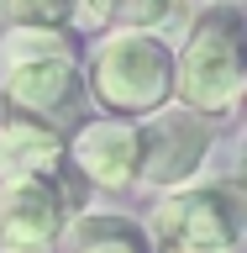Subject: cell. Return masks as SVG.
Masks as SVG:
<instances>
[{"instance_id": "cell-6", "label": "cell", "mask_w": 247, "mask_h": 253, "mask_svg": "<svg viewBox=\"0 0 247 253\" xmlns=\"http://www.w3.org/2000/svg\"><path fill=\"white\" fill-rule=\"evenodd\" d=\"M69 211L47 179H5L0 185V253H58Z\"/></svg>"}, {"instance_id": "cell-4", "label": "cell", "mask_w": 247, "mask_h": 253, "mask_svg": "<svg viewBox=\"0 0 247 253\" xmlns=\"http://www.w3.org/2000/svg\"><path fill=\"white\" fill-rule=\"evenodd\" d=\"M216 148V122L184 106H163L137 122V185L153 195L205 179V158Z\"/></svg>"}, {"instance_id": "cell-2", "label": "cell", "mask_w": 247, "mask_h": 253, "mask_svg": "<svg viewBox=\"0 0 247 253\" xmlns=\"http://www.w3.org/2000/svg\"><path fill=\"white\" fill-rule=\"evenodd\" d=\"M79 69L100 116L142 122L174 106V42H163V32H106Z\"/></svg>"}, {"instance_id": "cell-3", "label": "cell", "mask_w": 247, "mask_h": 253, "mask_svg": "<svg viewBox=\"0 0 247 253\" xmlns=\"http://www.w3.org/2000/svg\"><path fill=\"white\" fill-rule=\"evenodd\" d=\"M142 232L153 253H232L242 243V190L226 179L163 190L147 206Z\"/></svg>"}, {"instance_id": "cell-13", "label": "cell", "mask_w": 247, "mask_h": 253, "mask_svg": "<svg viewBox=\"0 0 247 253\" xmlns=\"http://www.w3.org/2000/svg\"><path fill=\"white\" fill-rule=\"evenodd\" d=\"M232 5H242V0H232Z\"/></svg>"}, {"instance_id": "cell-12", "label": "cell", "mask_w": 247, "mask_h": 253, "mask_svg": "<svg viewBox=\"0 0 247 253\" xmlns=\"http://www.w3.org/2000/svg\"><path fill=\"white\" fill-rule=\"evenodd\" d=\"M11 27H69L79 0H0Z\"/></svg>"}, {"instance_id": "cell-10", "label": "cell", "mask_w": 247, "mask_h": 253, "mask_svg": "<svg viewBox=\"0 0 247 253\" xmlns=\"http://www.w3.org/2000/svg\"><path fill=\"white\" fill-rule=\"evenodd\" d=\"M53 53H74L69 27H5V37H0V69L27 58H53Z\"/></svg>"}, {"instance_id": "cell-9", "label": "cell", "mask_w": 247, "mask_h": 253, "mask_svg": "<svg viewBox=\"0 0 247 253\" xmlns=\"http://www.w3.org/2000/svg\"><path fill=\"white\" fill-rule=\"evenodd\" d=\"M58 253H153V248H147V232H142L137 216H126V211H79L63 227Z\"/></svg>"}, {"instance_id": "cell-1", "label": "cell", "mask_w": 247, "mask_h": 253, "mask_svg": "<svg viewBox=\"0 0 247 253\" xmlns=\"http://www.w3.org/2000/svg\"><path fill=\"white\" fill-rule=\"evenodd\" d=\"M247 90V21L242 5L211 0L189 16L184 37L174 42V106L200 111L211 122L237 116Z\"/></svg>"}, {"instance_id": "cell-8", "label": "cell", "mask_w": 247, "mask_h": 253, "mask_svg": "<svg viewBox=\"0 0 247 253\" xmlns=\"http://www.w3.org/2000/svg\"><path fill=\"white\" fill-rule=\"evenodd\" d=\"M63 164H69V132L0 111V185L5 179H47Z\"/></svg>"}, {"instance_id": "cell-5", "label": "cell", "mask_w": 247, "mask_h": 253, "mask_svg": "<svg viewBox=\"0 0 247 253\" xmlns=\"http://www.w3.org/2000/svg\"><path fill=\"white\" fill-rule=\"evenodd\" d=\"M84 69L79 53H53V58H27L0 69V111L47 122L58 132H74L84 122Z\"/></svg>"}, {"instance_id": "cell-11", "label": "cell", "mask_w": 247, "mask_h": 253, "mask_svg": "<svg viewBox=\"0 0 247 253\" xmlns=\"http://www.w3.org/2000/svg\"><path fill=\"white\" fill-rule=\"evenodd\" d=\"M179 0H110V32H163Z\"/></svg>"}, {"instance_id": "cell-7", "label": "cell", "mask_w": 247, "mask_h": 253, "mask_svg": "<svg viewBox=\"0 0 247 253\" xmlns=\"http://www.w3.org/2000/svg\"><path fill=\"white\" fill-rule=\"evenodd\" d=\"M69 164L90 190H132L137 185V122L121 116H90L69 132Z\"/></svg>"}, {"instance_id": "cell-14", "label": "cell", "mask_w": 247, "mask_h": 253, "mask_svg": "<svg viewBox=\"0 0 247 253\" xmlns=\"http://www.w3.org/2000/svg\"><path fill=\"white\" fill-rule=\"evenodd\" d=\"M200 5H205V0H200Z\"/></svg>"}]
</instances>
